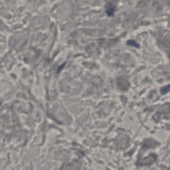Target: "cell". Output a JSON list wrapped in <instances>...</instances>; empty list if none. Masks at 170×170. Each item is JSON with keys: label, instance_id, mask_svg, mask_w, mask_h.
I'll return each mask as SVG.
<instances>
[{"label": "cell", "instance_id": "obj_1", "mask_svg": "<svg viewBox=\"0 0 170 170\" xmlns=\"http://www.w3.org/2000/svg\"><path fill=\"white\" fill-rule=\"evenodd\" d=\"M106 9H107L106 12H107V14H108L109 16H111L114 14L115 9V7L114 5H112L111 3H110V4H109Z\"/></svg>", "mask_w": 170, "mask_h": 170}, {"label": "cell", "instance_id": "obj_2", "mask_svg": "<svg viewBox=\"0 0 170 170\" xmlns=\"http://www.w3.org/2000/svg\"><path fill=\"white\" fill-rule=\"evenodd\" d=\"M170 91V84L167 85V86L163 87L160 89V92H161V94H162V95H165L166 94H167Z\"/></svg>", "mask_w": 170, "mask_h": 170}, {"label": "cell", "instance_id": "obj_3", "mask_svg": "<svg viewBox=\"0 0 170 170\" xmlns=\"http://www.w3.org/2000/svg\"><path fill=\"white\" fill-rule=\"evenodd\" d=\"M127 44L128 45H130L132 46H134L136 47V48H139L140 45L139 44L136 42V41L130 40H128L127 42Z\"/></svg>", "mask_w": 170, "mask_h": 170}]
</instances>
